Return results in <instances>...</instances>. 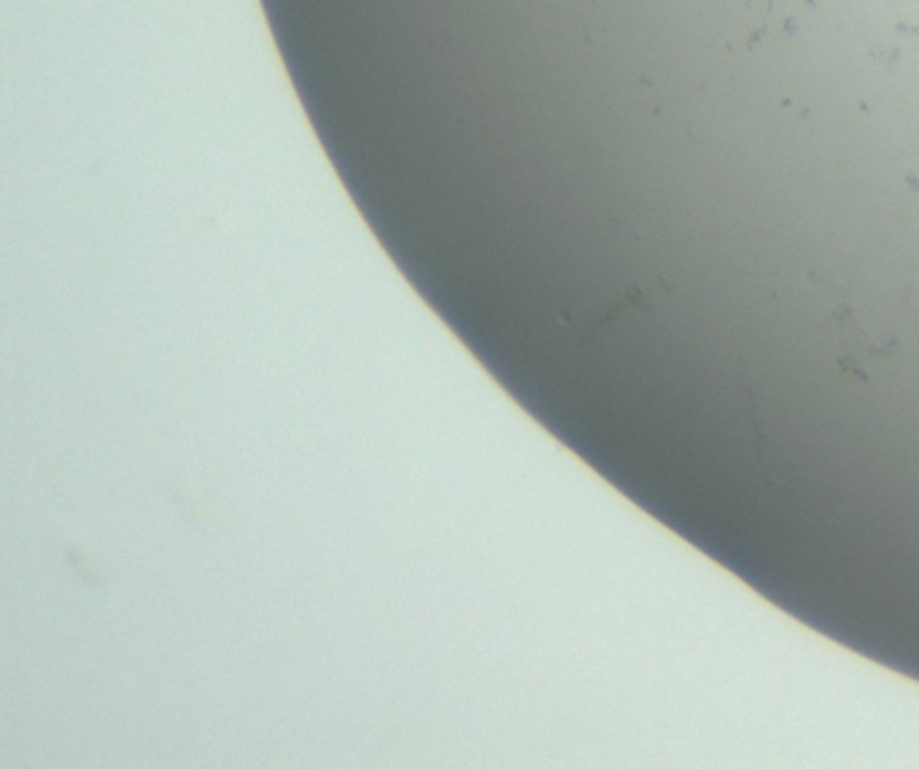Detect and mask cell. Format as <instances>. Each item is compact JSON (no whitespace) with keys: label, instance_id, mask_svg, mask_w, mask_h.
<instances>
[{"label":"cell","instance_id":"cell-1","mask_svg":"<svg viewBox=\"0 0 919 769\" xmlns=\"http://www.w3.org/2000/svg\"><path fill=\"white\" fill-rule=\"evenodd\" d=\"M842 349L849 354V357H842V368L853 376H868L872 365L879 362L890 349H879L874 340H868V335L863 333L860 327L844 325L842 327Z\"/></svg>","mask_w":919,"mask_h":769}]
</instances>
